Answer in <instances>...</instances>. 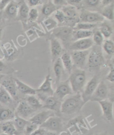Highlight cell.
I'll use <instances>...</instances> for the list:
<instances>
[{
  "instance_id": "cell-1",
  "label": "cell",
  "mask_w": 114,
  "mask_h": 135,
  "mask_svg": "<svg viewBox=\"0 0 114 135\" xmlns=\"http://www.w3.org/2000/svg\"><path fill=\"white\" fill-rule=\"evenodd\" d=\"M84 104L80 93H75L61 103L60 112L65 115H72L79 112Z\"/></svg>"
},
{
  "instance_id": "cell-2",
  "label": "cell",
  "mask_w": 114,
  "mask_h": 135,
  "mask_svg": "<svg viewBox=\"0 0 114 135\" xmlns=\"http://www.w3.org/2000/svg\"><path fill=\"white\" fill-rule=\"evenodd\" d=\"M68 80L73 93H80L84 89L86 84V72L79 69L75 70L71 72Z\"/></svg>"
},
{
  "instance_id": "cell-3",
  "label": "cell",
  "mask_w": 114,
  "mask_h": 135,
  "mask_svg": "<svg viewBox=\"0 0 114 135\" xmlns=\"http://www.w3.org/2000/svg\"><path fill=\"white\" fill-rule=\"evenodd\" d=\"M104 62V57L102 51L98 48H94L89 52L87 64L90 70L100 69Z\"/></svg>"
},
{
  "instance_id": "cell-4",
  "label": "cell",
  "mask_w": 114,
  "mask_h": 135,
  "mask_svg": "<svg viewBox=\"0 0 114 135\" xmlns=\"http://www.w3.org/2000/svg\"><path fill=\"white\" fill-rule=\"evenodd\" d=\"M89 51H75L72 52L70 56L73 65L77 69L83 70L87 64V57L89 54Z\"/></svg>"
},
{
  "instance_id": "cell-5",
  "label": "cell",
  "mask_w": 114,
  "mask_h": 135,
  "mask_svg": "<svg viewBox=\"0 0 114 135\" xmlns=\"http://www.w3.org/2000/svg\"><path fill=\"white\" fill-rule=\"evenodd\" d=\"M63 121L60 117L54 116L50 117L39 127L50 132H58L63 129Z\"/></svg>"
},
{
  "instance_id": "cell-6",
  "label": "cell",
  "mask_w": 114,
  "mask_h": 135,
  "mask_svg": "<svg viewBox=\"0 0 114 135\" xmlns=\"http://www.w3.org/2000/svg\"><path fill=\"white\" fill-rule=\"evenodd\" d=\"M104 18L98 12H92L86 9H82L79 16L80 22L96 23L103 22Z\"/></svg>"
},
{
  "instance_id": "cell-7",
  "label": "cell",
  "mask_w": 114,
  "mask_h": 135,
  "mask_svg": "<svg viewBox=\"0 0 114 135\" xmlns=\"http://www.w3.org/2000/svg\"><path fill=\"white\" fill-rule=\"evenodd\" d=\"M98 78L97 76H94L88 82L84 87V92L81 95L82 100L85 103L90 100L98 84Z\"/></svg>"
},
{
  "instance_id": "cell-8",
  "label": "cell",
  "mask_w": 114,
  "mask_h": 135,
  "mask_svg": "<svg viewBox=\"0 0 114 135\" xmlns=\"http://www.w3.org/2000/svg\"><path fill=\"white\" fill-rule=\"evenodd\" d=\"M72 93L73 92L71 89L69 80H67L64 82H60L57 86V89L54 91L53 96L62 102L66 96L72 95Z\"/></svg>"
},
{
  "instance_id": "cell-9",
  "label": "cell",
  "mask_w": 114,
  "mask_h": 135,
  "mask_svg": "<svg viewBox=\"0 0 114 135\" xmlns=\"http://www.w3.org/2000/svg\"><path fill=\"white\" fill-rule=\"evenodd\" d=\"M108 95V90L106 84L103 81L98 83L96 89L92 95L90 101L99 102L106 100Z\"/></svg>"
},
{
  "instance_id": "cell-10",
  "label": "cell",
  "mask_w": 114,
  "mask_h": 135,
  "mask_svg": "<svg viewBox=\"0 0 114 135\" xmlns=\"http://www.w3.org/2000/svg\"><path fill=\"white\" fill-rule=\"evenodd\" d=\"M53 79H51L50 74H49L45 77V81L39 89L36 90V93L39 92V95L41 96H45L46 98L54 95V91L52 86Z\"/></svg>"
},
{
  "instance_id": "cell-11",
  "label": "cell",
  "mask_w": 114,
  "mask_h": 135,
  "mask_svg": "<svg viewBox=\"0 0 114 135\" xmlns=\"http://www.w3.org/2000/svg\"><path fill=\"white\" fill-rule=\"evenodd\" d=\"M73 29L69 26H61L56 28L53 31L54 38L61 40L63 41H67L72 38Z\"/></svg>"
},
{
  "instance_id": "cell-12",
  "label": "cell",
  "mask_w": 114,
  "mask_h": 135,
  "mask_svg": "<svg viewBox=\"0 0 114 135\" xmlns=\"http://www.w3.org/2000/svg\"><path fill=\"white\" fill-rule=\"evenodd\" d=\"M98 103L101 108L103 117L107 121L112 122L113 121V102L106 99L98 102Z\"/></svg>"
},
{
  "instance_id": "cell-13",
  "label": "cell",
  "mask_w": 114,
  "mask_h": 135,
  "mask_svg": "<svg viewBox=\"0 0 114 135\" xmlns=\"http://www.w3.org/2000/svg\"><path fill=\"white\" fill-rule=\"evenodd\" d=\"M62 11L66 17V23H76L77 21H79L78 12L77 11L76 8L70 5H66L61 8Z\"/></svg>"
},
{
  "instance_id": "cell-14",
  "label": "cell",
  "mask_w": 114,
  "mask_h": 135,
  "mask_svg": "<svg viewBox=\"0 0 114 135\" xmlns=\"http://www.w3.org/2000/svg\"><path fill=\"white\" fill-rule=\"evenodd\" d=\"M35 111V110L27 104L26 101H22L20 102L18 104L16 108L15 115L26 120L27 118L31 116Z\"/></svg>"
},
{
  "instance_id": "cell-15",
  "label": "cell",
  "mask_w": 114,
  "mask_h": 135,
  "mask_svg": "<svg viewBox=\"0 0 114 135\" xmlns=\"http://www.w3.org/2000/svg\"><path fill=\"white\" fill-rule=\"evenodd\" d=\"M94 45L92 40L91 38L76 40L70 46V49L73 51L89 50Z\"/></svg>"
},
{
  "instance_id": "cell-16",
  "label": "cell",
  "mask_w": 114,
  "mask_h": 135,
  "mask_svg": "<svg viewBox=\"0 0 114 135\" xmlns=\"http://www.w3.org/2000/svg\"><path fill=\"white\" fill-rule=\"evenodd\" d=\"M54 116H55L54 112L48 110H44L36 114V115L31 117L29 119L28 121L40 127L45 122L47 121L48 119H49L50 117Z\"/></svg>"
},
{
  "instance_id": "cell-17",
  "label": "cell",
  "mask_w": 114,
  "mask_h": 135,
  "mask_svg": "<svg viewBox=\"0 0 114 135\" xmlns=\"http://www.w3.org/2000/svg\"><path fill=\"white\" fill-rule=\"evenodd\" d=\"M44 101V103L42 105L43 108L53 112H60L62 102L54 96L48 97Z\"/></svg>"
},
{
  "instance_id": "cell-18",
  "label": "cell",
  "mask_w": 114,
  "mask_h": 135,
  "mask_svg": "<svg viewBox=\"0 0 114 135\" xmlns=\"http://www.w3.org/2000/svg\"><path fill=\"white\" fill-rule=\"evenodd\" d=\"M18 9V3L14 1H10L8 4L3 9L2 12L3 18L8 20L13 19L17 17Z\"/></svg>"
},
{
  "instance_id": "cell-19",
  "label": "cell",
  "mask_w": 114,
  "mask_h": 135,
  "mask_svg": "<svg viewBox=\"0 0 114 135\" xmlns=\"http://www.w3.org/2000/svg\"><path fill=\"white\" fill-rule=\"evenodd\" d=\"M1 86L6 90L13 99H17V89L15 79L10 78L8 79L4 80L2 83Z\"/></svg>"
},
{
  "instance_id": "cell-20",
  "label": "cell",
  "mask_w": 114,
  "mask_h": 135,
  "mask_svg": "<svg viewBox=\"0 0 114 135\" xmlns=\"http://www.w3.org/2000/svg\"><path fill=\"white\" fill-rule=\"evenodd\" d=\"M50 48L52 59L55 62L60 56L63 51V47L58 39L53 37L50 41Z\"/></svg>"
},
{
  "instance_id": "cell-21",
  "label": "cell",
  "mask_w": 114,
  "mask_h": 135,
  "mask_svg": "<svg viewBox=\"0 0 114 135\" xmlns=\"http://www.w3.org/2000/svg\"><path fill=\"white\" fill-rule=\"evenodd\" d=\"M15 82L16 84L17 89L23 95L28 96H35L37 94L36 90L28 85L24 84L23 82L17 79H14Z\"/></svg>"
},
{
  "instance_id": "cell-22",
  "label": "cell",
  "mask_w": 114,
  "mask_h": 135,
  "mask_svg": "<svg viewBox=\"0 0 114 135\" xmlns=\"http://www.w3.org/2000/svg\"><path fill=\"white\" fill-rule=\"evenodd\" d=\"M15 113L10 108L0 105V122L12 121Z\"/></svg>"
},
{
  "instance_id": "cell-23",
  "label": "cell",
  "mask_w": 114,
  "mask_h": 135,
  "mask_svg": "<svg viewBox=\"0 0 114 135\" xmlns=\"http://www.w3.org/2000/svg\"><path fill=\"white\" fill-rule=\"evenodd\" d=\"M54 72L56 78V84L58 86L60 83L61 77L64 72V67L62 64L60 58H58L54 62Z\"/></svg>"
},
{
  "instance_id": "cell-24",
  "label": "cell",
  "mask_w": 114,
  "mask_h": 135,
  "mask_svg": "<svg viewBox=\"0 0 114 135\" xmlns=\"http://www.w3.org/2000/svg\"><path fill=\"white\" fill-rule=\"evenodd\" d=\"M30 8L25 1H21L18 3V9L17 18L18 20H25L28 18Z\"/></svg>"
},
{
  "instance_id": "cell-25",
  "label": "cell",
  "mask_w": 114,
  "mask_h": 135,
  "mask_svg": "<svg viewBox=\"0 0 114 135\" xmlns=\"http://www.w3.org/2000/svg\"><path fill=\"white\" fill-rule=\"evenodd\" d=\"M58 9L55 6L52 1H48L43 4L41 8V13L44 16L49 17L52 14L55 12Z\"/></svg>"
},
{
  "instance_id": "cell-26",
  "label": "cell",
  "mask_w": 114,
  "mask_h": 135,
  "mask_svg": "<svg viewBox=\"0 0 114 135\" xmlns=\"http://www.w3.org/2000/svg\"><path fill=\"white\" fill-rule=\"evenodd\" d=\"M62 64L67 72L70 75L73 69V63L70 55L68 52H64L60 57Z\"/></svg>"
},
{
  "instance_id": "cell-27",
  "label": "cell",
  "mask_w": 114,
  "mask_h": 135,
  "mask_svg": "<svg viewBox=\"0 0 114 135\" xmlns=\"http://www.w3.org/2000/svg\"><path fill=\"white\" fill-rule=\"evenodd\" d=\"M1 131L7 134L10 135H16L17 133V130L15 127L13 121H8L3 122L1 125Z\"/></svg>"
},
{
  "instance_id": "cell-28",
  "label": "cell",
  "mask_w": 114,
  "mask_h": 135,
  "mask_svg": "<svg viewBox=\"0 0 114 135\" xmlns=\"http://www.w3.org/2000/svg\"><path fill=\"white\" fill-rule=\"evenodd\" d=\"M92 30H73L72 38L74 40H79L90 38L92 36Z\"/></svg>"
},
{
  "instance_id": "cell-29",
  "label": "cell",
  "mask_w": 114,
  "mask_h": 135,
  "mask_svg": "<svg viewBox=\"0 0 114 135\" xmlns=\"http://www.w3.org/2000/svg\"><path fill=\"white\" fill-rule=\"evenodd\" d=\"M0 103L4 106H9L12 103V98L1 86L0 87Z\"/></svg>"
},
{
  "instance_id": "cell-30",
  "label": "cell",
  "mask_w": 114,
  "mask_h": 135,
  "mask_svg": "<svg viewBox=\"0 0 114 135\" xmlns=\"http://www.w3.org/2000/svg\"><path fill=\"white\" fill-rule=\"evenodd\" d=\"M26 102L35 111L42 107V103H41L39 98L35 96H28L26 99Z\"/></svg>"
},
{
  "instance_id": "cell-31",
  "label": "cell",
  "mask_w": 114,
  "mask_h": 135,
  "mask_svg": "<svg viewBox=\"0 0 114 135\" xmlns=\"http://www.w3.org/2000/svg\"><path fill=\"white\" fill-rule=\"evenodd\" d=\"M103 18L113 21V2L111 4L104 6L102 9L100 13Z\"/></svg>"
},
{
  "instance_id": "cell-32",
  "label": "cell",
  "mask_w": 114,
  "mask_h": 135,
  "mask_svg": "<svg viewBox=\"0 0 114 135\" xmlns=\"http://www.w3.org/2000/svg\"><path fill=\"white\" fill-rule=\"evenodd\" d=\"M13 120V124L17 131L20 132H22L24 131L25 126H26V124L28 122V121H27V120L21 118L16 115H15V116Z\"/></svg>"
},
{
  "instance_id": "cell-33",
  "label": "cell",
  "mask_w": 114,
  "mask_h": 135,
  "mask_svg": "<svg viewBox=\"0 0 114 135\" xmlns=\"http://www.w3.org/2000/svg\"><path fill=\"white\" fill-rule=\"evenodd\" d=\"M100 32L102 35L103 37L107 39L110 38L112 34V28L111 26L107 22H103L100 27Z\"/></svg>"
},
{
  "instance_id": "cell-34",
  "label": "cell",
  "mask_w": 114,
  "mask_h": 135,
  "mask_svg": "<svg viewBox=\"0 0 114 135\" xmlns=\"http://www.w3.org/2000/svg\"><path fill=\"white\" fill-rule=\"evenodd\" d=\"M102 49L108 55H112L114 52V44L111 40H106L102 44Z\"/></svg>"
},
{
  "instance_id": "cell-35",
  "label": "cell",
  "mask_w": 114,
  "mask_h": 135,
  "mask_svg": "<svg viewBox=\"0 0 114 135\" xmlns=\"http://www.w3.org/2000/svg\"><path fill=\"white\" fill-rule=\"evenodd\" d=\"M96 23L77 22L73 27V30H91L96 27Z\"/></svg>"
},
{
  "instance_id": "cell-36",
  "label": "cell",
  "mask_w": 114,
  "mask_h": 135,
  "mask_svg": "<svg viewBox=\"0 0 114 135\" xmlns=\"http://www.w3.org/2000/svg\"><path fill=\"white\" fill-rule=\"evenodd\" d=\"M92 41L94 44H95L97 46H101L104 41V37L100 32L99 30H97L95 32H93L92 34Z\"/></svg>"
},
{
  "instance_id": "cell-37",
  "label": "cell",
  "mask_w": 114,
  "mask_h": 135,
  "mask_svg": "<svg viewBox=\"0 0 114 135\" xmlns=\"http://www.w3.org/2000/svg\"><path fill=\"white\" fill-rule=\"evenodd\" d=\"M44 23L48 31L55 29L58 26V22L55 19L51 17L46 18L44 21Z\"/></svg>"
},
{
  "instance_id": "cell-38",
  "label": "cell",
  "mask_w": 114,
  "mask_h": 135,
  "mask_svg": "<svg viewBox=\"0 0 114 135\" xmlns=\"http://www.w3.org/2000/svg\"><path fill=\"white\" fill-rule=\"evenodd\" d=\"M39 127L36 125V124L32 123L28 121L26 126H25V128L24 129V131L26 134L27 135H30L32 133H33L36 129H38Z\"/></svg>"
},
{
  "instance_id": "cell-39",
  "label": "cell",
  "mask_w": 114,
  "mask_h": 135,
  "mask_svg": "<svg viewBox=\"0 0 114 135\" xmlns=\"http://www.w3.org/2000/svg\"><path fill=\"white\" fill-rule=\"evenodd\" d=\"M54 13V17L60 23L64 24L66 23V17L61 9H58Z\"/></svg>"
},
{
  "instance_id": "cell-40",
  "label": "cell",
  "mask_w": 114,
  "mask_h": 135,
  "mask_svg": "<svg viewBox=\"0 0 114 135\" xmlns=\"http://www.w3.org/2000/svg\"><path fill=\"white\" fill-rule=\"evenodd\" d=\"M39 11L37 8H32L30 9L28 18L30 22H34L37 20L39 17Z\"/></svg>"
},
{
  "instance_id": "cell-41",
  "label": "cell",
  "mask_w": 114,
  "mask_h": 135,
  "mask_svg": "<svg viewBox=\"0 0 114 135\" xmlns=\"http://www.w3.org/2000/svg\"><path fill=\"white\" fill-rule=\"evenodd\" d=\"M27 2L26 3L28 7H35L41 4H44V1L40 0H28Z\"/></svg>"
},
{
  "instance_id": "cell-42",
  "label": "cell",
  "mask_w": 114,
  "mask_h": 135,
  "mask_svg": "<svg viewBox=\"0 0 114 135\" xmlns=\"http://www.w3.org/2000/svg\"><path fill=\"white\" fill-rule=\"evenodd\" d=\"M84 2L87 6L92 7L97 6L101 3V1L99 0H87V1H84Z\"/></svg>"
},
{
  "instance_id": "cell-43",
  "label": "cell",
  "mask_w": 114,
  "mask_h": 135,
  "mask_svg": "<svg viewBox=\"0 0 114 135\" xmlns=\"http://www.w3.org/2000/svg\"><path fill=\"white\" fill-rule=\"evenodd\" d=\"M4 27V21L2 15V11L0 12V42L2 38L3 29Z\"/></svg>"
},
{
  "instance_id": "cell-44",
  "label": "cell",
  "mask_w": 114,
  "mask_h": 135,
  "mask_svg": "<svg viewBox=\"0 0 114 135\" xmlns=\"http://www.w3.org/2000/svg\"><path fill=\"white\" fill-rule=\"evenodd\" d=\"M106 79L111 83H113L114 81V71H113V67L111 66L110 70L108 72V74L107 75Z\"/></svg>"
},
{
  "instance_id": "cell-45",
  "label": "cell",
  "mask_w": 114,
  "mask_h": 135,
  "mask_svg": "<svg viewBox=\"0 0 114 135\" xmlns=\"http://www.w3.org/2000/svg\"><path fill=\"white\" fill-rule=\"evenodd\" d=\"M53 3L55 5V6L59 9V7H63L64 6L67 5V3L66 1H63V0H54L53 1Z\"/></svg>"
},
{
  "instance_id": "cell-46",
  "label": "cell",
  "mask_w": 114,
  "mask_h": 135,
  "mask_svg": "<svg viewBox=\"0 0 114 135\" xmlns=\"http://www.w3.org/2000/svg\"><path fill=\"white\" fill-rule=\"evenodd\" d=\"M67 4H69L70 6H74L75 8L76 7H80V5L81 4V2L82 1L80 0H69V1H66Z\"/></svg>"
},
{
  "instance_id": "cell-47",
  "label": "cell",
  "mask_w": 114,
  "mask_h": 135,
  "mask_svg": "<svg viewBox=\"0 0 114 135\" xmlns=\"http://www.w3.org/2000/svg\"><path fill=\"white\" fill-rule=\"evenodd\" d=\"M45 132L46 131L45 129L39 127L30 135H45Z\"/></svg>"
},
{
  "instance_id": "cell-48",
  "label": "cell",
  "mask_w": 114,
  "mask_h": 135,
  "mask_svg": "<svg viewBox=\"0 0 114 135\" xmlns=\"http://www.w3.org/2000/svg\"><path fill=\"white\" fill-rule=\"evenodd\" d=\"M10 2V1H0V9L1 10L3 9L8 4V3Z\"/></svg>"
},
{
  "instance_id": "cell-49",
  "label": "cell",
  "mask_w": 114,
  "mask_h": 135,
  "mask_svg": "<svg viewBox=\"0 0 114 135\" xmlns=\"http://www.w3.org/2000/svg\"><path fill=\"white\" fill-rule=\"evenodd\" d=\"M6 55H7L6 56L10 57L13 54L15 51H14V50L13 48H10L8 50L6 49Z\"/></svg>"
},
{
  "instance_id": "cell-50",
  "label": "cell",
  "mask_w": 114,
  "mask_h": 135,
  "mask_svg": "<svg viewBox=\"0 0 114 135\" xmlns=\"http://www.w3.org/2000/svg\"><path fill=\"white\" fill-rule=\"evenodd\" d=\"M112 2H113V1H111V0H108V1H107V0H103V1H101V3H102L104 6H107V5L111 4Z\"/></svg>"
},
{
  "instance_id": "cell-51",
  "label": "cell",
  "mask_w": 114,
  "mask_h": 135,
  "mask_svg": "<svg viewBox=\"0 0 114 135\" xmlns=\"http://www.w3.org/2000/svg\"><path fill=\"white\" fill-rule=\"evenodd\" d=\"M4 67V64L2 63V62L1 61H0V72H1L3 70Z\"/></svg>"
},
{
  "instance_id": "cell-52",
  "label": "cell",
  "mask_w": 114,
  "mask_h": 135,
  "mask_svg": "<svg viewBox=\"0 0 114 135\" xmlns=\"http://www.w3.org/2000/svg\"><path fill=\"white\" fill-rule=\"evenodd\" d=\"M94 135H109V134L107 133V132H102V133H97Z\"/></svg>"
},
{
  "instance_id": "cell-53",
  "label": "cell",
  "mask_w": 114,
  "mask_h": 135,
  "mask_svg": "<svg viewBox=\"0 0 114 135\" xmlns=\"http://www.w3.org/2000/svg\"><path fill=\"white\" fill-rule=\"evenodd\" d=\"M0 135H10V134H7L4 133H0Z\"/></svg>"
},
{
  "instance_id": "cell-54",
  "label": "cell",
  "mask_w": 114,
  "mask_h": 135,
  "mask_svg": "<svg viewBox=\"0 0 114 135\" xmlns=\"http://www.w3.org/2000/svg\"><path fill=\"white\" fill-rule=\"evenodd\" d=\"M1 83H0V87H1Z\"/></svg>"
},
{
  "instance_id": "cell-55",
  "label": "cell",
  "mask_w": 114,
  "mask_h": 135,
  "mask_svg": "<svg viewBox=\"0 0 114 135\" xmlns=\"http://www.w3.org/2000/svg\"><path fill=\"white\" fill-rule=\"evenodd\" d=\"M0 131H1V127H0Z\"/></svg>"
}]
</instances>
